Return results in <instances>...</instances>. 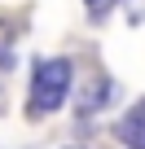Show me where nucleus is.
Returning a JSON list of instances; mask_svg holds the SVG:
<instances>
[{"label": "nucleus", "mask_w": 145, "mask_h": 149, "mask_svg": "<svg viewBox=\"0 0 145 149\" xmlns=\"http://www.w3.org/2000/svg\"><path fill=\"white\" fill-rule=\"evenodd\" d=\"M84 9H88L92 18H106V13L114 9V0H84Z\"/></svg>", "instance_id": "obj_3"}, {"label": "nucleus", "mask_w": 145, "mask_h": 149, "mask_svg": "<svg viewBox=\"0 0 145 149\" xmlns=\"http://www.w3.org/2000/svg\"><path fill=\"white\" fill-rule=\"evenodd\" d=\"M70 61L66 57H40L31 70V114H53L70 97Z\"/></svg>", "instance_id": "obj_1"}, {"label": "nucleus", "mask_w": 145, "mask_h": 149, "mask_svg": "<svg viewBox=\"0 0 145 149\" xmlns=\"http://www.w3.org/2000/svg\"><path fill=\"white\" fill-rule=\"evenodd\" d=\"M70 149H75V145H70Z\"/></svg>", "instance_id": "obj_4"}, {"label": "nucleus", "mask_w": 145, "mask_h": 149, "mask_svg": "<svg viewBox=\"0 0 145 149\" xmlns=\"http://www.w3.org/2000/svg\"><path fill=\"white\" fill-rule=\"evenodd\" d=\"M114 136L127 145V149H145V97L119 118V127H114Z\"/></svg>", "instance_id": "obj_2"}]
</instances>
